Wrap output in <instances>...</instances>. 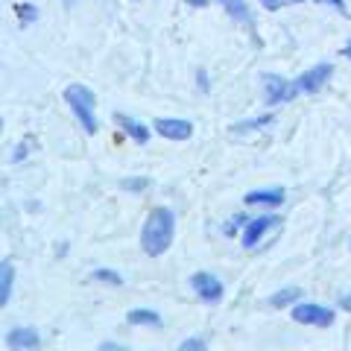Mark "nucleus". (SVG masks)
Here are the masks:
<instances>
[{
    "label": "nucleus",
    "mask_w": 351,
    "mask_h": 351,
    "mask_svg": "<svg viewBox=\"0 0 351 351\" xmlns=\"http://www.w3.org/2000/svg\"><path fill=\"white\" fill-rule=\"evenodd\" d=\"M64 3H68V6H71V3H76V0H64Z\"/></svg>",
    "instance_id": "c756f323"
},
{
    "label": "nucleus",
    "mask_w": 351,
    "mask_h": 351,
    "mask_svg": "<svg viewBox=\"0 0 351 351\" xmlns=\"http://www.w3.org/2000/svg\"><path fill=\"white\" fill-rule=\"evenodd\" d=\"M339 307H343V311H348L351 313V293H343V295H339V302H337Z\"/></svg>",
    "instance_id": "393cba45"
},
{
    "label": "nucleus",
    "mask_w": 351,
    "mask_h": 351,
    "mask_svg": "<svg viewBox=\"0 0 351 351\" xmlns=\"http://www.w3.org/2000/svg\"><path fill=\"white\" fill-rule=\"evenodd\" d=\"M27 152H29V149H27V144H18V147H15V152H12V161H15V164H21V161L27 158Z\"/></svg>",
    "instance_id": "4be33fe9"
},
{
    "label": "nucleus",
    "mask_w": 351,
    "mask_h": 351,
    "mask_svg": "<svg viewBox=\"0 0 351 351\" xmlns=\"http://www.w3.org/2000/svg\"><path fill=\"white\" fill-rule=\"evenodd\" d=\"M6 346L12 351H36L41 346V337L36 328H12L6 334Z\"/></svg>",
    "instance_id": "1a4fd4ad"
},
{
    "label": "nucleus",
    "mask_w": 351,
    "mask_h": 351,
    "mask_svg": "<svg viewBox=\"0 0 351 351\" xmlns=\"http://www.w3.org/2000/svg\"><path fill=\"white\" fill-rule=\"evenodd\" d=\"M295 302H302L299 287H284L276 295H269V307H287V304H295Z\"/></svg>",
    "instance_id": "2eb2a0df"
},
{
    "label": "nucleus",
    "mask_w": 351,
    "mask_h": 351,
    "mask_svg": "<svg viewBox=\"0 0 351 351\" xmlns=\"http://www.w3.org/2000/svg\"><path fill=\"white\" fill-rule=\"evenodd\" d=\"M281 3H287V6H290V3H304V0H281Z\"/></svg>",
    "instance_id": "c85d7f7f"
},
{
    "label": "nucleus",
    "mask_w": 351,
    "mask_h": 351,
    "mask_svg": "<svg viewBox=\"0 0 351 351\" xmlns=\"http://www.w3.org/2000/svg\"><path fill=\"white\" fill-rule=\"evenodd\" d=\"M12 284H15V267L6 258L0 263V304H9V299H12Z\"/></svg>",
    "instance_id": "f8f14e48"
},
{
    "label": "nucleus",
    "mask_w": 351,
    "mask_h": 351,
    "mask_svg": "<svg viewBox=\"0 0 351 351\" xmlns=\"http://www.w3.org/2000/svg\"><path fill=\"white\" fill-rule=\"evenodd\" d=\"M196 85H199V91H208V73L205 71H196Z\"/></svg>",
    "instance_id": "5701e85b"
},
{
    "label": "nucleus",
    "mask_w": 351,
    "mask_h": 351,
    "mask_svg": "<svg viewBox=\"0 0 351 351\" xmlns=\"http://www.w3.org/2000/svg\"><path fill=\"white\" fill-rule=\"evenodd\" d=\"M272 123V114H263V117H255V120H246V123H237L234 132H249V129H263Z\"/></svg>",
    "instance_id": "a211bd4d"
},
{
    "label": "nucleus",
    "mask_w": 351,
    "mask_h": 351,
    "mask_svg": "<svg viewBox=\"0 0 351 351\" xmlns=\"http://www.w3.org/2000/svg\"><path fill=\"white\" fill-rule=\"evenodd\" d=\"M156 132L164 135L167 141H188L193 135V123L191 120H182V117H158Z\"/></svg>",
    "instance_id": "6e6552de"
},
{
    "label": "nucleus",
    "mask_w": 351,
    "mask_h": 351,
    "mask_svg": "<svg viewBox=\"0 0 351 351\" xmlns=\"http://www.w3.org/2000/svg\"><path fill=\"white\" fill-rule=\"evenodd\" d=\"M281 226V217L278 214H261L255 219H249V223L243 226V234H240V243H243V249H255L263 234L269 232V228H278Z\"/></svg>",
    "instance_id": "423d86ee"
},
{
    "label": "nucleus",
    "mask_w": 351,
    "mask_h": 351,
    "mask_svg": "<svg viewBox=\"0 0 351 351\" xmlns=\"http://www.w3.org/2000/svg\"><path fill=\"white\" fill-rule=\"evenodd\" d=\"M293 319L302 325H313V328H328L334 325V311L325 304H311V302H295L293 304Z\"/></svg>",
    "instance_id": "20e7f679"
},
{
    "label": "nucleus",
    "mask_w": 351,
    "mask_h": 351,
    "mask_svg": "<svg viewBox=\"0 0 351 351\" xmlns=\"http://www.w3.org/2000/svg\"><path fill=\"white\" fill-rule=\"evenodd\" d=\"M64 100H68L71 106V112L76 114V120L82 123V129L88 132V135H94L97 129H100V123H97V117H94V91L91 88H85V85H68L64 88Z\"/></svg>",
    "instance_id": "f03ea898"
},
{
    "label": "nucleus",
    "mask_w": 351,
    "mask_h": 351,
    "mask_svg": "<svg viewBox=\"0 0 351 351\" xmlns=\"http://www.w3.org/2000/svg\"><path fill=\"white\" fill-rule=\"evenodd\" d=\"M249 223V219H246V214H234L232 219H228V223H226V228H223V232L228 234V237H234L237 232H240V226H246Z\"/></svg>",
    "instance_id": "6ab92c4d"
},
{
    "label": "nucleus",
    "mask_w": 351,
    "mask_h": 351,
    "mask_svg": "<svg viewBox=\"0 0 351 351\" xmlns=\"http://www.w3.org/2000/svg\"><path fill=\"white\" fill-rule=\"evenodd\" d=\"M15 15L24 21V24H36V21H38V9L32 6V3H18L15 6Z\"/></svg>",
    "instance_id": "dca6fc26"
},
{
    "label": "nucleus",
    "mask_w": 351,
    "mask_h": 351,
    "mask_svg": "<svg viewBox=\"0 0 351 351\" xmlns=\"http://www.w3.org/2000/svg\"><path fill=\"white\" fill-rule=\"evenodd\" d=\"M343 53H346V59H348V62H351V41H348V44H346V50H343Z\"/></svg>",
    "instance_id": "cd10ccee"
},
{
    "label": "nucleus",
    "mask_w": 351,
    "mask_h": 351,
    "mask_svg": "<svg viewBox=\"0 0 351 351\" xmlns=\"http://www.w3.org/2000/svg\"><path fill=\"white\" fill-rule=\"evenodd\" d=\"M284 199H287V191H284V188H263V191H252V193H246V205L278 208Z\"/></svg>",
    "instance_id": "9d476101"
},
{
    "label": "nucleus",
    "mask_w": 351,
    "mask_h": 351,
    "mask_svg": "<svg viewBox=\"0 0 351 351\" xmlns=\"http://www.w3.org/2000/svg\"><path fill=\"white\" fill-rule=\"evenodd\" d=\"M261 6L269 9V12H276V9H281L284 3H281V0H261Z\"/></svg>",
    "instance_id": "b1692460"
},
{
    "label": "nucleus",
    "mask_w": 351,
    "mask_h": 351,
    "mask_svg": "<svg viewBox=\"0 0 351 351\" xmlns=\"http://www.w3.org/2000/svg\"><path fill=\"white\" fill-rule=\"evenodd\" d=\"M319 3H328V6H334L337 12H343V15H346V3H343V0H319Z\"/></svg>",
    "instance_id": "a878e982"
},
{
    "label": "nucleus",
    "mask_w": 351,
    "mask_h": 351,
    "mask_svg": "<svg viewBox=\"0 0 351 351\" xmlns=\"http://www.w3.org/2000/svg\"><path fill=\"white\" fill-rule=\"evenodd\" d=\"M184 3H191V6H208L211 0H184Z\"/></svg>",
    "instance_id": "bb28decb"
},
{
    "label": "nucleus",
    "mask_w": 351,
    "mask_h": 351,
    "mask_svg": "<svg viewBox=\"0 0 351 351\" xmlns=\"http://www.w3.org/2000/svg\"><path fill=\"white\" fill-rule=\"evenodd\" d=\"M331 73H334V68L328 62L313 64L311 71H304L299 80H295V91H299V94H316L328 80H331Z\"/></svg>",
    "instance_id": "0eeeda50"
},
{
    "label": "nucleus",
    "mask_w": 351,
    "mask_h": 351,
    "mask_svg": "<svg viewBox=\"0 0 351 351\" xmlns=\"http://www.w3.org/2000/svg\"><path fill=\"white\" fill-rule=\"evenodd\" d=\"M126 322H129V325L156 328V325H161V316H158L156 311H147V307H138V311H129V313H126Z\"/></svg>",
    "instance_id": "4468645a"
},
{
    "label": "nucleus",
    "mask_w": 351,
    "mask_h": 351,
    "mask_svg": "<svg viewBox=\"0 0 351 351\" xmlns=\"http://www.w3.org/2000/svg\"><path fill=\"white\" fill-rule=\"evenodd\" d=\"M173 234H176L173 211L170 208H164V205L152 208V211L147 214L144 228H141V249H144L149 258H158V255H164V252L170 249Z\"/></svg>",
    "instance_id": "f257e3e1"
},
{
    "label": "nucleus",
    "mask_w": 351,
    "mask_h": 351,
    "mask_svg": "<svg viewBox=\"0 0 351 351\" xmlns=\"http://www.w3.org/2000/svg\"><path fill=\"white\" fill-rule=\"evenodd\" d=\"M179 348H182V351H202V348H205V339H184Z\"/></svg>",
    "instance_id": "412c9836"
},
{
    "label": "nucleus",
    "mask_w": 351,
    "mask_h": 351,
    "mask_svg": "<svg viewBox=\"0 0 351 351\" xmlns=\"http://www.w3.org/2000/svg\"><path fill=\"white\" fill-rule=\"evenodd\" d=\"M219 3L226 6V12L232 15L237 24H246V27H252V9H249V3L246 0H219Z\"/></svg>",
    "instance_id": "ddd939ff"
},
{
    "label": "nucleus",
    "mask_w": 351,
    "mask_h": 351,
    "mask_svg": "<svg viewBox=\"0 0 351 351\" xmlns=\"http://www.w3.org/2000/svg\"><path fill=\"white\" fill-rule=\"evenodd\" d=\"M293 97H299V91H295V82H287L278 73H263V100H267L269 106L290 103Z\"/></svg>",
    "instance_id": "39448f33"
},
{
    "label": "nucleus",
    "mask_w": 351,
    "mask_h": 351,
    "mask_svg": "<svg viewBox=\"0 0 351 351\" xmlns=\"http://www.w3.org/2000/svg\"><path fill=\"white\" fill-rule=\"evenodd\" d=\"M91 281H103V284H123V278H120V272H114V269H94V272H91Z\"/></svg>",
    "instance_id": "f3484780"
},
{
    "label": "nucleus",
    "mask_w": 351,
    "mask_h": 351,
    "mask_svg": "<svg viewBox=\"0 0 351 351\" xmlns=\"http://www.w3.org/2000/svg\"><path fill=\"white\" fill-rule=\"evenodd\" d=\"M114 123L123 129L132 141H138V144H147V141H149V126H144V123H141V120H135V117H129V114H114Z\"/></svg>",
    "instance_id": "9b49d317"
},
{
    "label": "nucleus",
    "mask_w": 351,
    "mask_h": 351,
    "mask_svg": "<svg viewBox=\"0 0 351 351\" xmlns=\"http://www.w3.org/2000/svg\"><path fill=\"white\" fill-rule=\"evenodd\" d=\"M191 290L196 293V299L202 304H219L226 295L223 281L211 276V272H196V276H191Z\"/></svg>",
    "instance_id": "7ed1b4c3"
},
{
    "label": "nucleus",
    "mask_w": 351,
    "mask_h": 351,
    "mask_svg": "<svg viewBox=\"0 0 351 351\" xmlns=\"http://www.w3.org/2000/svg\"><path fill=\"white\" fill-rule=\"evenodd\" d=\"M147 184H149V179H123V188H126V191H135V193L144 191Z\"/></svg>",
    "instance_id": "aec40b11"
}]
</instances>
